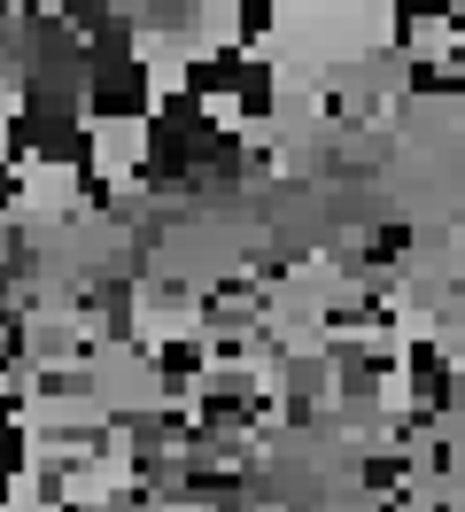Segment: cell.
I'll use <instances>...</instances> for the list:
<instances>
[{
    "mask_svg": "<svg viewBox=\"0 0 465 512\" xmlns=\"http://www.w3.org/2000/svg\"><path fill=\"white\" fill-rule=\"evenodd\" d=\"M0 505L8 512H39V505H55V489H47V474L16 466V474H0Z\"/></svg>",
    "mask_w": 465,
    "mask_h": 512,
    "instance_id": "obj_1",
    "label": "cell"
},
{
    "mask_svg": "<svg viewBox=\"0 0 465 512\" xmlns=\"http://www.w3.org/2000/svg\"><path fill=\"white\" fill-rule=\"evenodd\" d=\"M16 156V117H0V163Z\"/></svg>",
    "mask_w": 465,
    "mask_h": 512,
    "instance_id": "obj_2",
    "label": "cell"
}]
</instances>
